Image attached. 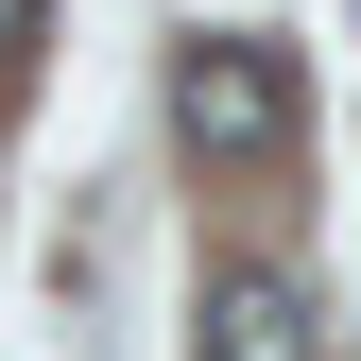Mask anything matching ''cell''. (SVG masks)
Segmentation results:
<instances>
[{"mask_svg": "<svg viewBox=\"0 0 361 361\" xmlns=\"http://www.w3.org/2000/svg\"><path fill=\"white\" fill-rule=\"evenodd\" d=\"M35 35H52V0H0V69H18V52H35Z\"/></svg>", "mask_w": 361, "mask_h": 361, "instance_id": "3", "label": "cell"}, {"mask_svg": "<svg viewBox=\"0 0 361 361\" xmlns=\"http://www.w3.org/2000/svg\"><path fill=\"white\" fill-rule=\"evenodd\" d=\"M172 138H190L207 172H276V155H293V52L190 35V52H172Z\"/></svg>", "mask_w": 361, "mask_h": 361, "instance_id": "1", "label": "cell"}, {"mask_svg": "<svg viewBox=\"0 0 361 361\" xmlns=\"http://www.w3.org/2000/svg\"><path fill=\"white\" fill-rule=\"evenodd\" d=\"M190 361H310V276L224 258V276H207V310H190Z\"/></svg>", "mask_w": 361, "mask_h": 361, "instance_id": "2", "label": "cell"}]
</instances>
